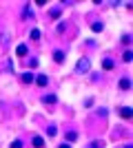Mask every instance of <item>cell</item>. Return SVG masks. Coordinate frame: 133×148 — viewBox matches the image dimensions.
I'll use <instances>...</instances> for the list:
<instances>
[{
    "mask_svg": "<svg viewBox=\"0 0 133 148\" xmlns=\"http://www.w3.org/2000/svg\"><path fill=\"white\" fill-rule=\"evenodd\" d=\"M36 84H38V86H47V84H49V77H47V75H38V77H36Z\"/></svg>",
    "mask_w": 133,
    "mask_h": 148,
    "instance_id": "cell-1",
    "label": "cell"
},
{
    "mask_svg": "<svg viewBox=\"0 0 133 148\" xmlns=\"http://www.w3.org/2000/svg\"><path fill=\"white\" fill-rule=\"evenodd\" d=\"M27 53H29V49H27L25 44H20L18 49H16V56H18V58H25V56H27Z\"/></svg>",
    "mask_w": 133,
    "mask_h": 148,
    "instance_id": "cell-2",
    "label": "cell"
},
{
    "mask_svg": "<svg viewBox=\"0 0 133 148\" xmlns=\"http://www.w3.org/2000/svg\"><path fill=\"white\" fill-rule=\"evenodd\" d=\"M78 71H89V60H80L78 62Z\"/></svg>",
    "mask_w": 133,
    "mask_h": 148,
    "instance_id": "cell-3",
    "label": "cell"
},
{
    "mask_svg": "<svg viewBox=\"0 0 133 148\" xmlns=\"http://www.w3.org/2000/svg\"><path fill=\"white\" fill-rule=\"evenodd\" d=\"M120 115H122L124 119H131V108H129V106H124V108L120 111Z\"/></svg>",
    "mask_w": 133,
    "mask_h": 148,
    "instance_id": "cell-4",
    "label": "cell"
},
{
    "mask_svg": "<svg viewBox=\"0 0 133 148\" xmlns=\"http://www.w3.org/2000/svg\"><path fill=\"white\" fill-rule=\"evenodd\" d=\"M120 88H122V91H129V88H131V82H129L127 77H124V80H120Z\"/></svg>",
    "mask_w": 133,
    "mask_h": 148,
    "instance_id": "cell-5",
    "label": "cell"
},
{
    "mask_svg": "<svg viewBox=\"0 0 133 148\" xmlns=\"http://www.w3.org/2000/svg\"><path fill=\"white\" fill-rule=\"evenodd\" d=\"M33 80H36V77H33L31 73H25V75H22V82H25V84H31Z\"/></svg>",
    "mask_w": 133,
    "mask_h": 148,
    "instance_id": "cell-6",
    "label": "cell"
},
{
    "mask_svg": "<svg viewBox=\"0 0 133 148\" xmlns=\"http://www.w3.org/2000/svg\"><path fill=\"white\" fill-rule=\"evenodd\" d=\"M33 146H36V148H42L44 146V139H42V137H33Z\"/></svg>",
    "mask_w": 133,
    "mask_h": 148,
    "instance_id": "cell-7",
    "label": "cell"
},
{
    "mask_svg": "<svg viewBox=\"0 0 133 148\" xmlns=\"http://www.w3.org/2000/svg\"><path fill=\"white\" fill-rule=\"evenodd\" d=\"M53 60L56 62H64V53L62 51H56V53H53Z\"/></svg>",
    "mask_w": 133,
    "mask_h": 148,
    "instance_id": "cell-8",
    "label": "cell"
},
{
    "mask_svg": "<svg viewBox=\"0 0 133 148\" xmlns=\"http://www.w3.org/2000/svg\"><path fill=\"white\" fill-rule=\"evenodd\" d=\"M44 104H56V95H44Z\"/></svg>",
    "mask_w": 133,
    "mask_h": 148,
    "instance_id": "cell-9",
    "label": "cell"
},
{
    "mask_svg": "<svg viewBox=\"0 0 133 148\" xmlns=\"http://www.w3.org/2000/svg\"><path fill=\"white\" fill-rule=\"evenodd\" d=\"M102 66L107 69V71H111V69H113V60H104V62H102Z\"/></svg>",
    "mask_w": 133,
    "mask_h": 148,
    "instance_id": "cell-10",
    "label": "cell"
},
{
    "mask_svg": "<svg viewBox=\"0 0 133 148\" xmlns=\"http://www.w3.org/2000/svg\"><path fill=\"white\" fill-rule=\"evenodd\" d=\"M40 38V31L38 29H31V40H38Z\"/></svg>",
    "mask_w": 133,
    "mask_h": 148,
    "instance_id": "cell-11",
    "label": "cell"
},
{
    "mask_svg": "<svg viewBox=\"0 0 133 148\" xmlns=\"http://www.w3.org/2000/svg\"><path fill=\"white\" fill-rule=\"evenodd\" d=\"M122 60H124V62H131V51H127V53L122 56Z\"/></svg>",
    "mask_w": 133,
    "mask_h": 148,
    "instance_id": "cell-12",
    "label": "cell"
},
{
    "mask_svg": "<svg viewBox=\"0 0 133 148\" xmlns=\"http://www.w3.org/2000/svg\"><path fill=\"white\" fill-rule=\"evenodd\" d=\"M11 148H22V142H20V139H16V142L11 144Z\"/></svg>",
    "mask_w": 133,
    "mask_h": 148,
    "instance_id": "cell-13",
    "label": "cell"
},
{
    "mask_svg": "<svg viewBox=\"0 0 133 148\" xmlns=\"http://www.w3.org/2000/svg\"><path fill=\"white\" fill-rule=\"evenodd\" d=\"M60 148H71V146H69V144H62V146H60Z\"/></svg>",
    "mask_w": 133,
    "mask_h": 148,
    "instance_id": "cell-14",
    "label": "cell"
},
{
    "mask_svg": "<svg viewBox=\"0 0 133 148\" xmlns=\"http://www.w3.org/2000/svg\"><path fill=\"white\" fill-rule=\"evenodd\" d=\"M124 148H131V146H124Z\"/></svg>",
    "mask_w": 133,
    "mask_h": 148,
    "instance_id": "cell-15",
    "label": "cell"
}]
</instances>
